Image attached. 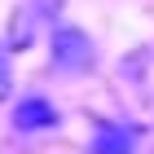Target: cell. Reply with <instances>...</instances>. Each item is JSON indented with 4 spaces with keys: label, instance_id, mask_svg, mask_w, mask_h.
Listing matches in <instances>:
<instances>
[{
    "label": "cell",
    "instance_id": "obj_1",
    "mask_svg": "<svg viewBox=\"0 0 154 154\" xmlns=\"http://www.w3.org/2000/svg\"><path fill=\"white\" fill-rule=\"evenodd\" d=\"M93 57H97V48H93V40L84 35L79 26H71V22L53 26V71L57 75H84V71H93Z\"/></svg>",
    "mask_w": 154,
    "mask_h": 154
},
{
    "label": "cell",
    "instance_id": "obj_2",
    "mask_svg": "<svg viewBox=\"0 0 154 154\" xmlns=\"http://www.w3.org/2000/svg\"><path fill=\"white\" fill-rule=\"evenodd\" d=\"M57 13H62V0H22L9 18V44L5 48H31L44 22L57 26Z\"/></svg>",
    "mask_w": 154,
    "mask_h": 154
},
{
    "label": "cell",
    "instance_id": "obj_3",
    "mask_svg": "<svg viewBox=\"0 0 154 154\" xmlns=\"http://www.w3.org/2000/svg\"><path fill=\"white\" fill-rule=\"evenodd\" d=\"M57 123H62V115L44 93H26L13 106V128L18 132H44V128H57Z\"/></svg>",
    "mask_w": 154,
    "mask_h": 154
},
{
    "label": "cell",
    "instance_id": "obj_4",
    "mask_svg": "<svg viewBox=\"0 0 154 154\" xmlns=\"http://www.w3.org/2000/svg\"><path fill=\"white\" fill-rule=\"evenodd\" d=\"M93 154H137L132 150V132L119 123H97L93 128Z\"/></svg>",
    "mask_w": 154,
    "mask_h": 154
},
{
    "label": "cell",
    "instance_id": "obj_5",
    "mask_svg": "<svg viewBox=\"0 0 154 154\" xmlns=\"http://www.w3.org/2000/svg\"><path fill=\"white\" fill-rule=\"evenodd\" d=\"M13 93V66H9V48L0 44V101Z\"/></svg>",
    "mask_w": 154,
    "mask_h": 154
}]
</instances>
